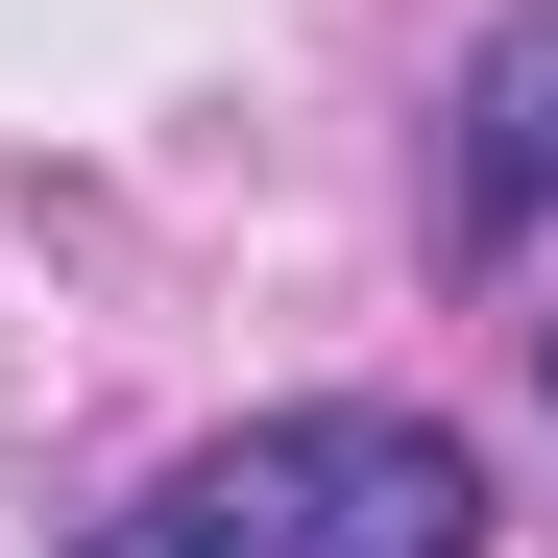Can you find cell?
Segmentation results:
<instances>
[{
	"label": "cell",
	"instance_id": "obj_1",
	"mask_svg": "<svg viewBox=\"0 0 558 558\" xmlns=\"http://www.w3.org/2000/svg\"><path fill=\"white\" fill-rule=\"evenodd\" d=\"M98 558H486V461L389 389H316V413H243L195 437Z\"/></svg>",
	"mask_w": 558,
	"mask_h": 558
},
{
	"label": "cell",
	"instance_id": "obj_2",
	"mask_svg": "<svg viewBox=\"0 0 558 558\" xmlns=\"http://www.w3.org/2000/svg\"><path fill=\"white\" fill-rule=\"evenodd\" d=\"M461 243H558V25L461 49Z\"/></svg>",
	"mask_w": 558,
	"mask_h": 558
}]
</instances>
